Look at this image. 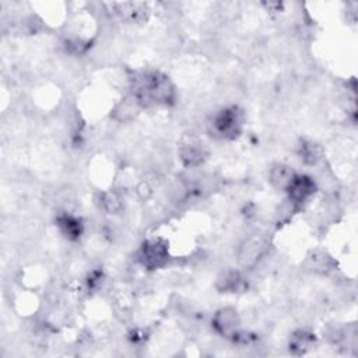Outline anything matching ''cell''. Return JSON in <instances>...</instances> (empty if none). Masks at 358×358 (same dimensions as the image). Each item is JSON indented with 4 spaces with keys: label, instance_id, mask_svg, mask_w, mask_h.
<instances>
[{
    "label": "cell",
    "instance_id": "6da1fadb",
    "mask_svg": "<svg viewBox=\"0 0 358 358\" xmlns=\"http://www.w3.org/2000/svg\"><path fill=\"white\" fill-rule=\"evenodd\" d=\"M243 112L231 103L220 108L206 123L208 133L218 140H235L243 130Z\"/></svg>",
    "mask_w": 358,
    "mask_h": 358
},
{
    "label": "cell",
    "instance_id": "7a4b0ae2",
    "mask_svg": "<svg viewBox=\"0 0 358 358\" xmlns=\"http://www.w3.org/2000/svg\"><path fill=\"white\" fill-rule=\"evenodd\" d=\"M270 238L262 232L245 235L236 249V263L239 268L253 270L268 255Z\"/></svg>",
    "mask_w": 358,
    "mask_h": 358
},
{
    "label": "cell",
    "instance_id": "3957f363",
    "mask_svg": "<svg viewBox=\"0 0 358 358\" xmlns=\"http://www.w3.org/2000/svg\"><path fill=\"white\" fill-rule=\"evenodd\" d=\"M169 259L168 243L161 238L148 239L137 250V262L147 270L162 268Z\"/></svg>",
    "mask_w": 358,
    "mask_h": 358
},
{
    "label": "cell",
    "instance_id": "277c9868",
    "mask_svg": "<svg viewBox=\"0 0 358 358\" xmlns=\"http://www.w3.org/2000/svg\"><path fill=\"white\" fill-rule=\"evenodd\" d=\"M211 327L215 334L224 338H232L242 329L241 313L234 306H224L214 312Z\"/></svg>",
    "mask_w": 358,
    "mask_h": 358
},
{
    "label": "cell",
    "instance_id": "5b68a950",
    "mask_svg": "<svg viewBox=\"0 0 358 358\" xmlns=\"http://www.w3.org/2000/svg\"><path fill=\"white\" fill-rule=\"evenodd\" d=\"M208 154L207 145L194 137L185 138L178 147L179 161L186 169L200 168L208 158Z\"/></svg>",
    "mask_w": 358,
    "mask_h": 358
},
{
    "label": "cell",
    "instance_id": "8992f818",
    "mask_svg": "<svg viewBox=\"0 0 358 358\" xmlns=\"http://www.w3.org/2000/svg\"><path fill=\"white\" fill-rule=\"evenodd\" d=\"M316 190H317V185L315 178L309 175L296 173L285 190L287 200H289L296 208H299L303 204H306L310 197H313Z\"/></svg>",
    "mask_w": 358,
    "mask_h": 358
},
{
    "label": "cell",
    "instance_id": "52a82bcc",
    "mask_svg": "<svg viewBox=\"0 0 358 358\" xmlns=\"http://www.w3.org/2000/svg\"><path fill=\"white\" fill-rule=\"evenodd\" d=\"M113 13L127 24H141L147 21L150 10L145 3L140 1H123L112 3Z\"/></svg>",
    "mask_w": 358,
    "mask_h": 358
},
{
    "label": "cell",
    "instance_id": "ba28073f",
    "mask_svg": "<svg viewBox=\"0 0 358 358\" xmlns=\"http://www.w3.org/2000/svg\"><path fill=\"white\" fill-rule=\"evenodd\" d=\"M215 287L224 294H239L245 292L248 288V278L241 270L225 268L222 270L215 281Z\"/></svg>",
    "mask_w": 358,
    "mask_h": 358
},
{
    "label": "cell",
    "instance_id": "9c48e42d",
    "mask_svg": "<svg viewBox=\"0 0 358 358\" xmlns=\"http://www.w3.org/2000/svg\"><path fill=\"white\" fill-rule=\"evenodd\" d=\"M56 225L69 241H78L84 234V222L81 218L69 211H63L56 217Z\"/></svg>",
    "mask_w": 358,
    "mask_h": 358
},
{
    "label": "cell",
    "instance_id": "30bf717a",
    "mask_svg": "<svg viewBox=\"0 0 358 358\" xmlns=\"http://www.w3.org/2000/svg\"><path fill=\"white\" fill-rule=\"evenodd\" d=\"M140 110H141V106L138 105L137 99L129 92L115 105L110 116L117 123H129L137 117Z\"/></svg>",
    "mask_w": 358,
    "mask_h": 358
},
{
    "label": "cell",
    "instance_id": "8fae6325",
    "mask_svg": "<svg viewBox=\"0 0 358 358\" xmlns=\"http://www.w3.org/2000/svg\"><path fill=\"white\" fill-rule=\"evenodd\" d=\"M295 175H296V172L288 164L275 162L271 165L267 178H268V183L273 189H275L278 192H285L287 187L289 186V183L292 182V179L295 178Z\"/></svg>",
    "mask_w": 358,
    "mask_h": 358
},
{
    "label": "cell",
    "instance_id": "7c38bea8",
    "mask_svg": "<svg viewBox=\"0 0 358 358\" xmlns=\"http://www.w3.org/2000/svg\"><path fill=\"white\" fill-rule=\"evenodd\" d=\"M298 158L308 166H316L323 161V148L313 140L303 138L296 145Z\"/></svg>",
    "mask_w": 358,
    "mask_h": 358
},
{
    "label": "cell",
    "instance_id": "4fadbf2b",
    "mask_svg": "<svg viewBox=\"0 0 358 358\" xmlns=\"http://www.w3.org/2000/svg\"><path fill=\"white\" fill-rule=\"evenodd\" d=\"M315 340L316 338L312 331L306 329H298L289 337V341H288L289 352H292L294 355H302L313 347Z\"/></svg>",
    "mask_w": 358,
    "mask_h": 358
},
{
    "label": "cell",
    "instance_id": "5bb4252c",
    "mask_svg": "<svg viewBox=\"0 0 358 358\" xmlns=\"http://www.w3.org/2000/svg\"><path fill=\"white\" fill-rule=\"evenodd\" d=\"M99 204L105 213L110 215H117L124 210V197L116 189L105 190L99 194Z\"/></svg>",
    "mask_w": 358,
    "mask_h": 358
}]
</instances>
